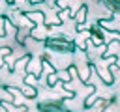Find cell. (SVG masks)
<instances>
[{"mask_svg": "<svg viewBox=\"0 0 120 112\" xmlns=\"http://www.w3.org/2000/svg\"><path fill=\"white\" fill-rule=\"evenodd\" d=\"M43 43H45V49H49V50H52V52H60V54H71V52H75V49H77L75 41H71V39H68V37H64V35L47 37Z\"/></svg>", "mask_w": 120, "mask_h": 112, "instance_id": "obj_1", "label": "cell"}, {"mask_svg": "<svg viewBox=\"0 0 120 112\" xmlns=\"http://www.w3.org/2000/svg\"><path fill=\"white\" fill-rule=\"evenodd\" d=\"M39 112H71L66 106V99H51V101H41L38 103Z\"/></svg>", "mask_w": 120, "mask_h": 112, "instance_id": "obj_2", "label": "cell"}, {"mask_svg": "<svg viewBox=\"0 0 120 112\" xmlns=\"http://www.w3.org/2000/svg\"><path fill=\"white\" fill-rule=\"evenodd\" d=\"M88 32H90V39H92L94 47L103 45V41H105V30H103L99 24H92V26L88 28Z\"/></svg>", "mask_w": 120, "mask_h": 112, "instance_id": "obj_3", "label": "cell"}, {"mask_svg": "<svg viewBox=\"0 0 120 112\" xmlns=\"http://www.w3.org/2000/svg\"><path fill=\"white\" fill-rule=\"evenodd\" d=\"M24 17H26L34 26H43V24H45V13H43V11H28V13H24Z\"/></svg>", "mask_w": 120, "mask_h": 112, "instance_id": "obj_4", "label": "cell"}, {"mask_svg": "<svg viewBox=\"0 0 120 112\" xmlns=\"http://www.w3.org/2000/svg\"><path fill=\"white\" fill-rule=\"evenodd\" d=\"M30 37L32 39H36V41H45L47 39V30H45V24L43 26H34L32 30H30Z\"/></svg>", "mask_w": 120, "mask_h": 112, "instance_id": "obj_5", "label": "cell"}, {"mask_svg": "<svg viewBox=\"0 0 120 112\" xmlns=\"http://www.w3.org/2000/svg\"><path fill=\"white\" fill-rule=\"evenodd\" d=\"M26 37H30V28H19V30H15V39H17V43L21 47H24Z\"/></svg>", "mask_w": 120, "mask_h": 112, "instance_id": "obj_6", "label": "cell"}, {"mask_svg": "<svg viewBox=\"0 0 120 112\" xmlns=\"http://www.w3.org/2000/svg\"><path fill=\"white\" fill-rule=\"evenodd\" d=\"M86 11H88V7H86V6H81V7L77 9V13L73 15V19H75V24L82 26V22L86 21Z\"/></svg>", "mask_w": 120, "mask_h": 112, "instance_id": "obj_7", "label": "cell"}, {"mask_svg": "<svg viewBox=\"0 0 120 112\" xmlns=\"http://www.w3.org/2000/svg\"><path fill=\"white\" fill-rule=\"evenodd\" d=\"M21 95H24V97H30V99H36L38 97V90H36V86H24L22 90H21Z\"/></svg>", "mask_w": 120, "mask_h": 112, "instance_id": "obj_8", "label": "cell"}, {"mask_svg": "<svg viewBox=\"0 0 120 112\" xmlns=\"http://www.w3.org/2000/svg\"><path fill=\"white\" fill-rule=\"evenodd\" d=\"M101 2H103L112 13H118V15H120V0H101Z\"/></svg>", "mask_w": 120, "mask_h": 112, "instance_id": "obj_9", "label": "cell"}, {"mask_svg": "<svg viewBox=\"0 0 120 112\" xmlns=\"http://www.w3.org/2000/svg\"><path fill=\"white\" fill-rule=\"evenodd\" d=\"M30 58H32L30 54H24L22 58H19V60H17V62L13 63V73H15L17 69H22V67H24V65H26V63L30 62Z\"/></svg>", "mask_w": 120, "mask_h": 112, "instance_id": "obj_10", "label": "cell"}, {"mask_svg": "<svg viewBox=\"0 0 120 112\" xmlns=\"http://www.w3.org/2000/svg\"><path fill=\"white\" fill-rule=\"evenodd\" d=\"M56 71H58V69H56ZM56 71L47 73V88H49V90H52V88L56 86V82H58V75H56Z\"/></svg>", "mask_w": 120, "mask_h": 112, "instance_id": "obj_11", "label": "cell"}, {"mask_svg": "<svg viewBox=\"0 0 120 112\" xmlns=\"http://www.w3.org/2000/svg\"><path fill=\"white\" fill-rule=\"evenodd\" d=\"M56 75H58V80H60L62 84H68L69 80H73V78L69 77V73H68L66 69H64V71H56Z\"/></svg>", "mask_w": 120, "mask_h": 112, "instance_id": "obj_12", "label": "cell"}, {"mask_svg": "<svg viewBox=\"0 0 120 112\" xmlns=\"http://www.w3.org/2000/svg\"><path fill=\"white\" fill-rule=\"evenodd\" d=\"M66 71L69 73V77H71V78H79V67H77V65H69Z\"/></svg>", "mask_w": 120, "mask_h": 112, "instance_id": "obj_13", "label": "cell"}, {"mask_svg": "<svg viewBox=\"0 0 120 112\" xmlns=\"http://www.w3.org/2000/svg\"><path fill=\"white\" fill-rule=\"evenodd\" d=\"M13 2H15V0H6V4H13Z\"/></svg>", "mask_w": 120, "mask_h": 112, "instance_id": "obj_14", "label": "cell"}, {"mask_svg": "<svg viewBox=\"0 0 120 112\" xmlns=\"http://www.w3.org/2000/svg\"><path fill=\"white\" fill-rule=\"evenodd\" d=\"M24 112H30V108H26V110H24Z\"/></svg>", "mask_w": 120, "mask_h": 112, "instance_id": "obj_15", "label": "cell"}, {"mask_svg": "<svg viewBox=\"0 0 120 112\" xmlns=\"http://www.w3.org/2000/svg\"><path fill=\"white\" fill-rule=\"evenodd\" d=\"M47 2H56V0H47Z\"/></svg>", "mask_w": 120, "mask_h": 112, "instance_id": "obj_16", "label": "cell"}]
</instances>
